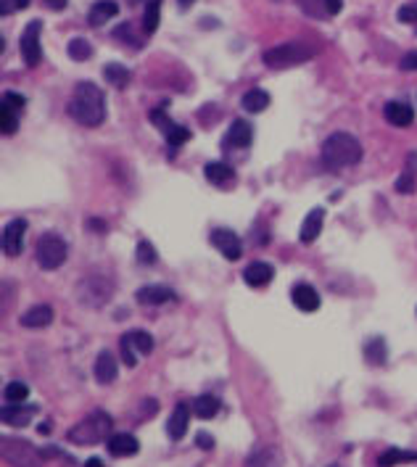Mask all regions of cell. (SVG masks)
Returning a JSON list of instances; mask_svg holds the SVG:
<instances>
[{"instance_id": "1", "label": "cell", "mask_w": 417, "mask_h": 467, "mask_svg": "<svg viewBox=\"0 0 417 467\" xmlns=\"http://www.w3.org/2000/svg\"><path fill=\"white\" fill-rule=\"evenodd\" d=\"M69 116L80 122L82 127H98L106 119V101H103L101 87L93 82H80L66 106Z\"/></svg>"}, {"instance_id": "2", "label": "cell", "mask_w": 417, "mask_h": 467, "mask_svg": "<svg viewBox=\"0 0 417 467\" xmlns=\"http://www.w3.org/2000/svg\"><path fill=\"white\" fill-rule=\"evenodd\" d=\"M320 161L325 169L338 172V169L354 167L362 161V143L349 135V132H333L320 148Z\"/></svg>"}, {"instance_id": "3", "label": "cell", "mask_w": 417, "mask_h": 467, "mask_svg": "<svg viewBox=\"0 0 417 467\" xmlns=\"http://www.w3.org/2000/svg\"><path fill=\"white\" fill-rule=\"evenodd\" d=\"M112 428H114L112 414H106L103 410H95V412H90L87 417H82V420L77 422L75 428L66 433V439L72 441V444H77V446H95V444H101V441L112 439V436H109Z\"/></svg>"}, {"instance_id": "4", "label": "cell", "mask_w": 417, "mask_h": 467, "mask_svg": "<svg viewBox=\"0 0 417 467\" xmlns=\"http://www.w3.org/2000/svg\"><path fill=\"white\" fill-rule=\"evenodd\" d=\"M317 56V48L309 45V43H301V40H291V43H283V45H275L264 50V64L269 69H291V66L306 64Z\"/></svg>"}, {"instance_id": "5", "label": "cell", "mask_w": 417, "mask_h": 467, "mask_svg": "<svg viewBox=\"0 0 417 467\" xmlns=\"http://www.w3.org/2000/svg\"><path fill=\"white\" fill-rule=\"evenodd\" d=\"M114 290H117V282L109 275H87V278L77 282V299H80L82 307L98 309L103 304H109Z\"/></svg>"}, {"instance_id": "6", "label": "cell", "mask_w": 417, "mask_h": 467, "mask_svg": "<svg viewBox=\"0 0 417 467\" xmlns=\"http://www.w3.org/2000/svg\"><path fill=\"white\" fill-rule=\"evenodd\" d=\"M35 256L43 270H58L69 256V246L58 233H43L35 246Z\"/></svg>"}, {"instance_id": "7", "label": "cell", "mask_w": 417, "mask_h": 467, "mask_svg": "<svg viewBox=\"0 0 417 467\" xmlns=\"http://www.w3.org/2000/svg\"><path fill=\"white\" fill-rule=\"evenodd\" d=\"M45 451L32 446L29 441L21 439H3V459L13 467H43L45 465Z\"/></svg>"}, {"instance_id": "8", "label": "cell", "mask_w": 417, "mask_h": 467, "mask_svg": "<svg viewBox=\"0 0 417 467\" xmlns=\"http://www.w3.org/2000/svg\"><path fill=\"white\" fill-rule=\"evenodd\" d=\"M119 348H121V359H124V365L135 367L138 365V356H146V354L153 351V338H151L146 330H130V333H124V336H121Z\"/></svg>"}, {"instance_id": "9", "label": "cell", "mask_w": 417, "mask_h": 467, "mask_svg": "<svg viewBox=\"0 0 417 467\" xmlns=\"http://www.w3.org/2000/svg\"><path fill=\"white\" fill-rule=\"evenodd\" d=\"M40 32H43V21H29L24 35H21V58L27 66H38L43 58V48H40Z\"/></svg>"}, {"instance_id": "10", "label": "cell", "mask_w": 417, "mask_h": 467, "mask_svg": "<svg viewBox=\"0 0 417 467\" xmlns=\"http://www.w3.org/2000/svg\"><path fill=\"white\" fill-rule=\"evenodd\" d=\"M24 238H27V219H11L3 227V253L16 259L24 248Z\"/></svg>"}, {"instance_id": "11", "label": "cell", "mask_w": 417, "mask_h": 467, "mask_svg": "<svg viewBox=\"0 0 417 467\" xmlns=\"http://www.w3.org/2000/svg\"><path fill=\"white\" fill-rule=\"evenodd\" d=\"M212 246L222 253L224 259H230V262L241 259V253H243L241 238L232 233V230H227V227H217V230H214L212 233Z\"/></svg>"}, {"instance_id": "12", "label": "cell", "mask_w": 417, "mask_h": 467, "mask_svg": "<svg viewBox=\"0 0 417 467\" xmlns=\"http://www.w3.org/2000/svg\"><path fill=\"white\" fill-rule=\"evenodd\" d=\"M135 299H138L140 307H161V304H167V301L175 299V293H172V288H167V285H143V288L135 293Z\"/></svg>"}, {"instance_id": "13", "label": "cell", "mask_w": 417, "mask_h": 467, "mask_svg": "<svg viewBox=\"0 0 417 467\" xmlns=\"http://www.w3.org/2000/svg\"><path fill=\"white\" fill-rule=\"evenodd\" d=\"M291 301H293V307L301 309V312H317V309H320V293H317L309 282H298V285H293V290H291Z\"/></svg>"}, {"instance_id": "14", "label": "cell", "mask_w": 417, "mask_h": 467, "mask_svg": "<svg viewBox=\"0 0 417 467\" xmlns=\"http://www.w3.org/2000/svg\"><path fill=\"white\" fill-rule=\"evenodd\" d=\"M383 116H386V122L394 124V127H409V124L415 122V111H412V106L404 101H391L386 103V109H383Z\"/></svg>"}, {"instance_id": "15", "label": "cell", "mask_w": 417, "mask_h": 467, "mask_svg": "<svg viewBox=\"0 0 417 467\" xmlns=\"http://www.w3.org/2000/svg\"><path fill=\"white\" fill-rule=\"evenodd\" d=\"M188 425H190V407H188V404H177L175 410H172V414H169V422H167L169 439L172 441L185 439Z\"/></svg>"}, {"instance_id": "16", "label": "cell", "mask_w": 417, "mask_h": 467, "mask_svg": "<svg viewBox=\"0 0 417 467\" xmlns=\"http://www.w3.org/2000/svg\"><path fill=\"white\" fill-rule=\"evenodd\" d=\"M272 278H275V270H272V264H267V262H251L249 267L243 270V280H246V285H251V288H264V285L272 282Z\"/></svg>"}, {"instance_id": "17", "label": "cell", "mask_w": 417, "mask_h": 467, "mask_svg": "<svg viewBox=\"0 0 417 467\" xmlns=\"http://www.w3.org/2000/svg\"><path fill=\"white\" fill-rule=\"evenodd\" d=\"M251 141H254V130H251L249 122H243V119H235L230 124V130L224 135V145L227 148H249Z\"/></svg>"}, {"instance_id": "18", "label": "cell", "mask_w": 417, "mask_h": 467, "mask_svg": "<svg viewBox=\"0 0 417 467\" xmlns=\"http://www.w3.org/2000/svg\"><path fill=\"white\" fill-rule=\"evenodd\" d=\"M323 227H325V209L323 206H317V209H312V211L304 216L301 241H304V243H315L317 238H320V233H323Z\"/></svg>"}, {"instance_id": "19", "label": "cell", "mask_w": 417, "mask_h": 467, "mask_svg": "<svg viewBox=\"0 0 417 467\" xmlns=\"http://www.w3.org/2000/svg\"><path fill=\"white\" fill-rule=\"evenodd\" d=\"M106 446H109V454H112V457H132V454H138L140 444L130 433H114Z\"/></svg>"}, {"instance_id": "20", "label": "cell", "mask_w": 417, "mask_h": 467, "mask_svg": "<svg viewBox=\"0 0 417 467\" xmlns=\"http://www.w3.org/2000/svg\"><path fill=\"white\" fill-rule=\"evenodd\" d=\"M117 13H119L117 0H95L93 6H90L87 21H90V27H103V24H106V21H112Z\"/></svg>"}, {"instance_id": "21", "label": "cell", "mask_w": 417, "mask_h": 467, "mask_svg": "<svg viewBox=\"0 0 417 467\" xmlns=\"http://www.w3.org/2000/svg\"><path fill=\"white\" fill-rule=\"evenodd\" d=\"M117 375H119V365H117L114 354L112 351H101L98 359H95V380L106 385V383H114Z\"/></svg>"}, {"instance_id": "22", "label": "cell", "mask_w": 417, "mask_h": 467, "mask_svg": "<svg viewBox=\"0 0 417 467\" xmlns=\"http://www.w3.org/2000/svg\"><path fill=\"white\" fill-rule=\"evenodd\" d=\"M50 322H53V307H50V304H38V307L27 309V312L21 314V325L32 327V330L48 327Z\"/></svg>"}, {"instance_id": "23", "label": "cell", "mask_w": 417, "mask_h": 467, "mask_svg": "<svg viewBox=\"0 0 417 467\" xmlns=\"http://www.w3.org/2000/svg\"><path fill=\"white\" fill-rule=\"evenodd\" d=\"M204 175L212 185L227 187L232 180H235V169H232L230 164H224V161H209L204 167Z\"/></svg>"}, {"instance_id": "24", "label": "cell", "mask_w": 417, "mask_h": 467, "mask_svg": "<svg viewBox=\"0 0 417 467\" xmlns=\"http://www.w3.org/2000/svg\"><path fill=\"white\" fill-rule=\"evenodd\" d=\"M246 467H283V457L275 446H259L251 451Z\"/></svg>"}, {"instance_id": "25", "label": "cell", "mask_w": 417, "mask_h": 467, "mask_svg": "<svg viewBox=\"0 0 417 467\" xmlns=\"http://www.w3.org/2000/svg\"><path fill=\"white\" fill-rule=\"evenodd\" d=\"M38 414V407H24V404H9L3 410V422H9L13 428H24L32 417Z\"/></svg>"}, {"instance_id": "26", "label": "cell", "mask_w": 417, "mask_h": 467, "mask_svg": "<svg viewBox=\"0 0 417 467\" xmlns=\"http://www.w3.org/2000/svg\"><path fill=\"white\" fill-rule=\"evenodd\" d=\"M401 462H417V451L391 446L378 457V467H396V465H401Z\"/></svg>"}, {"instance_id": "27", "label": "cell", "mask_w": 417, "mask_h": 467, "mask_svg": "<svg viewBox=\"0 0 417 467\" xmlns=\"http://www.w3.org/2000/svg\"><path fill=\"white\" fill-rule=\"evenodd\" d=\"M241 106L249 114H261L269 106V95L264 90H259V87H254V90H249V93L243 95Z\"/></svg>"}, {"instance_id": "28", "label": "cell", "mask_w": 417, "mask_h": 467, "mask_svg": "<svg viewBox=\"0 0 417 467\" xmlns=\"http://www.w3.org/2000/svg\"><path fill=\"white\" fill-rule=\"evenodd\" d=\"M220 412V399L217 396H198L193 402V414L195 417H201V420H212L214 414Z\"/></svg>"}, {"instance_id": "29", "label": "cell", "mask_w": 417, "mask_h": 467, "mask_svg": "<svg viewBox=\"0 0 417 467\" xmlns=\"http://www.w3.org/2000/svg\"><path fill=\"white\" fill-rule=\"evenodd\" d=\"M364 356H367V362L375 367L386 365V356H389V348H386V341L383 338H372L364 344Z\"/></svg>"}, {"instance_id": "30", "label": "cell", "mask_w": 417, "mask_h": 467, "mask_svg": "<svg viewBox=\"0 0 417 467\" xmlns=\"http://www.w3.org/2000/svg\"><path fill=\"white\" fill-rule=\"evenodd\" d=\"M103 77L109 79V84H114V87H127V82H130V69L121 64H106L103 66Z\"/></svg>"}, {"instance_id": "31", "label": "cell", "mask_w": 417, "mask_h": 467, "mask_svg": "<svg viewBox=\"0 0 417 467\" xmlns=\"http://www.w3.org/2000/svg\"><path fill=\"white\" fill-rule=\"evenodd\" d=\"M158 21H161V0H148L146 3V16H143V29L153 35L158 29Z\"/></svg>"}, {"instance_id": "32", "label": "cell", "mask_w": 417, "mask_h": 467, "mask_svg": "<svg viewBox=\"0 0 417 467\" xmlns=\"http://www.w3.org/2000/svg\"><path fill=\"white\" fill-rule=\"evenodd\" d=\"M0 130L3 135H13L19 130V111L11 109L9 103H3V109H0Z\"/></svg>"}, {"instance_id": "33", "label": "cell", "mask_w": 417, "mask_h": 467, "mask_svg": "<svg viewBox=\"0 0 417 467\" xmlns=\"http://www.w3.org/2000/svg\"><path fill=\"white\" fill-rule=\"evenodd\" d=\"M148 119H151L153 124H156L158 130H161V135H164V138H169V135H172V132L177 130V122H172V119H169L161 106H158V109H153V111L148 114Z\"/></svg>"}, {"instance_id": "34", "label": "cell", "mask_w": 417, "mask_h": 467, "mask_svg": "<svg viewBox=\"0 0 417 467\" xmlns=\"http://www.w3.org/2000/svg\"><path fill=\"white\" fill-rule=\"evenodd\" d=\"M3 393H6V402L9 404H24L29 399V385L13 380V383L6 385V391Z\"/></svg>"}, {"instance_id": "35", "label": "cell", "mask_w": 417, "mask_h": 467, "mask_svg": "<svg viewBox=\"0 0 417 467\" xmlns=\"http://www.w3.org/2000/svg\"><path fill=\"white\" fill-rule=\"evenodd\" d=\"M69 56L75 58V61H87V58L93 56V45L82 38H75L69 43Z\"/></svg>"}, {"instance_id": "36", "label": "cell", "mask_w": 417, "mask_h": 467, "mask_svg": "<svg viewBox=\"0 0 417 467\" xmlns=\"http://www.w3.org/2000/svg\"><path fill=\"white\" fill-rule=\"evenodd\" d=\"M135 256H138V262L143 264V267H151V264H156V259H158L156 248H153V243H148V241H140Z\"/></svg>"}, {"instance_id": "37", "label": "cell", "mask_w": 417, "mask_h": 467, "mask_svg": "<svg viewBox=\"0 0 417 467\" xmlns=\"http://www.w3.org/2000/svg\"><path fill=\"white\" fill-rule=\"evenodd\" d=\"M396 190L399 193H412L415 190V169L407 167V172L396 180Z\"/></svg>"}, {"instance_id": "38", "label": "cell", "mask_w": 417, "mask_h": 467, "mask_svg": "<svg viewBox=\"0 0 417 467\" xmlns=\"http://www.w3.org/2000/svg\"><path fill=\"white\" fill-rule=\"evenodd\" d=\"M396 19L401 24H417V3H407V6H401L396 13Z\"/></svg>"}, {"instance_id": "39", "label": "cell", "mask_w": 417, "mask_h": 467, "mask_svg": "<svg viewBox=\"0 0 417 467\" xmlns=\"http://www.w3.org/2000/svg\"><path fill=\"white\" fill-rule=\"evenodd\" d=\"M21 9H29V0H0V11H3V16H11V13H16Z\"/></svg>"}, {"instance_id": "40", "label": "cell", "mask_w": 417, "mask_h": 467, "mask_svg": "<svg viewBox=\"0 0 417 467\" xmlns=\"http://www.w3.org/2000/svg\"><path fill=\"white\" fill-rule=\"evenodd\" d=\"M114 38H124V40H127V45L132 43L135 48H140V40L135 38V35H132V27H130V24H121V27L117 29V32H114Z\"/></svg>"}, {"instance_id": "41", "label": "cell", "mask_w": 417, "mask_h": 467, "mask_svg": "<svg viewBox=\"0 0 417 467\" xmlns=\"http://www.w3.org/2000/svg\"><path fill=\"white\" fill-rule=\"evenodd\" d=\"M3 103H9L11 109H16V111H21L24 109V95H19V93H6L3 95Z\"/></svg>"}, {"instance_id": "42", "label": "cell", "mask_w": 417, "mask_h": 467, "mask_svg": "<svg viewBox=\"0 0 417 467\" xmlns=\"http://www.w3.org/2000/svg\"><path fill=\"white\" fill-rule=\"evenodd\" d=\"M323 6H325V13H327V16H335V13H341L343 0H323Z\"/></svg>"}, {"instance_id": "43", "label": "cell", "mask_w": 417, "mask_h": 467, "mask_svg": "<svg viewBox=\"0 0 417 467\" xmlns=\"http://www.w3.org/2000/svg\"><path fill=\"white\" fill-rule=\"evenodd\" d=\"M401 69H407V72H417V50L407 53V56L401 58Z\"/></svg>"}, {"instance_id": "44", "label": "cell", "mask_w": 417, "mask_h": 467, "mask_svg": "<svg viewBox=\"0 0 417 467\" xmlns=\"http://www.w3.org/2000/svg\"><path fill=\"white\" fill-rule=\"evenodd\" d=\"M195 441H198V446H201V449H212L214 446V439L209 436V433H198V436H195Z\"/></svg>"}, {"instance_id": "45", "label": "cell", "mask_w": 417, "mask_h": 467, "mask_svg": "<svg viewBox=\"0 0 417 467\" xmlns=\"http://www.w3.org/2000/svg\"><path fill=\"white\" fill-rule=\"evenodd\" d=\"M66 3H69V0H45V6L48 9H53V11H64Z\"/></svg>"}, {"instance_id": "46", "label": "cell", "mask_w": 417, "mask_h": 467, "mask_svg": "<svg viewBox=\"0 0 417 467\" xmlns=\"http://www.w3.org/2000/svg\"><path fill=\"white\" fill-rule=\"evenodd\" d=\"M177 3H180V9H183V11H188L195 3V0H177Z\"/></svg>"}, {"instance_id": "47", "label": "cell", "mask_w": 417, "mask_h": 467, "mask_svg": "<svg viewBox=\"0 0 417 467\" xmlns=\"http://www.w3.org/2000/svg\"><path fill=\"white\" fill-rule=\"evenodd\" d=\"M40 433H43V436H45V433H50V425H48V422H43V425H40Z\"/></svg>"}, {"instance_id": "48", "label": "cell", "mask_w": 417, "mask_h": 467, "mask_svg": "<svg viewBox=\"0 0 417 467\" xmlns=\"http://www.w3.org/2000/svg\"><path fill=\"white\" fill-rule=\"evenodd\" d=\"M87 467H103L101 459H87Z\"/></svg>"}]
</instances>
